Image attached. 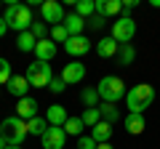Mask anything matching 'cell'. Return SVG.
<instances>
[{
  "label": "cell",
  "instance_id": "6da1fadb",
  "mask_svg": "<svg viewBox=\"0 0 160 149\" xmlns=\"http://www.w3.org/2000/svg\"><path fill=\"white\" fill-rule=\"evenodd\" d=\"M152 101H155V88L149 83H139L126 93V104L131 115H144V109L152 107Z\"/></svg>",
  "mask_w": 160,
  "mask_h": 149
},
{
  "label": "cell",
  "instance_id": "7a4b0ae2",
  "mask_svg": "<svg viewBox=\"0 0 160 149\" xmlns=\"http://www.w3.org/2000/svg\"><path fill=\"white\" fill-rule=\"evenodd\" d=\"M6 24L8 29H16L19 35L22 32H29V27H32V11H29V6H24V3H8L6 6Z\"/></svg>",
  "mask_w": 160,
  "mask_h": 149
},
{
  "label": "cell",
  "instance_id": "3957f363",
  "mask_svg": "<svg viewBox=\"0 0 160 149\" xmlns=\"http://www.w3.org/2000/svg\"><path fill=\"white\" fill-rule=\"evenodd\" d=\"M99 91V99H102L104 104H115L120 101V99H126V83H123V77H118V74H107V77H102L96 85Z\"/></svg>",
  "mask_w": 160,
  "mask_h": 149
},
{
  "label": "cell",
  "instance_id": "277c9868",
  "mask_svg": "<svg viewBox=\"0 0 160 149\" xmlns=\"http://www.w3.org/2000/svg\"><path fill=\"white\" fill-rule=\"evenodd\" d=\"M27 123L22 117H6V120L0 123V136L8 141V147H22V141L27 138Z\"/></svg>",
  "mask_w": 160,
  "mask_h": 149
},
{
  "label": "cell",
  "instance_id": "5b68a950",
  "mask_svg": "<svg viewBox=\"0 0 160 149\" xmlns=\"http://www.w3.org/2000/svg\"><path fill=\"white\" fill-rule=\"evenodd\" d=\"M27 80L32 88H48L53 80V72H51V64L48 61H35L27 67Z\"/></svg>",
  "mask_w": 160,
  "mask_h": 149
},
{
  "label": "cell",
  "instance_id": "8992f818",
  "mask_svg": "<svg viewBox=\"0 0 160 149\" xmlns=\"http://www.w3.org/2000/svg\"><path fill=\"white\" fill-rule=\"evenodd\" d=\"M133 35H136V22H133L128 13L112 22V40H115V43L126 46V43H131V40H133Z\"/></svg>",
  "mask_w": 160,
  "mask_h": 149
},
{
  "label": "cell",
  "instance_id": "52a82bcc",
  "mask_svg": "<svg viewBox=\"0 0 160 149\" xmlns=\"http://www.w3.org/2000/svg\"><path fill=\"white\" fill-rule=\"evenodd\" d=\"M40 16H43V22L48 24V27H59V24L64 22V8L62 3H56V0H48V3H43L40 6Z\"/></svg>",
  "mask_w": 160,
  "mask_h": 149
},
{
  "label": "cell",
  "instance_id": "ba28073f",
  "mask_svg": "<svg viewBox=\"0 0 160 149\" xmlns=\"http://www.w3.org/2000/svg\"><path fill=\"white\" fill-rule=\"evenodd\" d=\"M64 141H67V133H64V128H48L46 136L40 138V144H43V149H64Z\"/></svg>",
  "mask_w": 160,
  "mask_h": 149
},
{
  "label": "cell",
  "instance_id": "9c48e42d",
  "mask_svg": "<svg viewBox=\"0 0 160 149\" xmlns=\"http://www.w3.org/2000/svg\"><path fill=\"white\" fill-rule=\"evenodd\" d=\"M86 77V64H80V61H69L64 64L62 69V80L67 83V85H75V83H80Z\"/></svg>",
  "mask_w": 160,
  "mask_h": 149
},
{
  "label": "cell",
  "instance_id": "30bf717a",
  "mask_svg": "<svg viewBox=\"0 0 160 149\" xmlns=\"http://www.w3.org/2000/svg\"><path fill=\"white\" fill-rule=\"evenodd\" d=\"M64 51H67L69 56H86V53L91 51V40H88L86 35H78V37H69V40L64 43Z\"/></svg>",
  "mask_w": 160,
  "mask_h": 149
},
{
  "label": "cell",
  "instance_id": "8fae6325",
  "mask_svg": "<svg viewBox=\"0 0 160 149\" xmlns=\"http://www.w3.org/2000/svg\"><path fill=\"white\" fill-rule=\"evenodd\" d=\"M29 80H27V74H13L11 80H8V85H6V91L11 93V96H16V99H27V91H29Z\"/></svg>",
  "mask_w": 160,
  "mask_h": 149
},
{
  "label": "cell",
  "instance_id": "7c38bea8",
  "mask_svg": "<svg viewBox=\"0 0 160 149\" xmlns=\"http://www.w3.org/2000/svg\"><path fill=\"white\" fill-rule=\"evenodd\" d=\"M16 117H22L24 123L32 120V117H38V101H35L32 96L19 99V101H16Z\"/></svg>",
  "mask_w": 160,
  "mask_h": 149
},
{
  "label": "cell",
  "instance_id": "4fadbf2b",
  "mask_svg": "<svg viewBox=\"0 0 160 149\" xmlns=\"http://www.w3.org/2000/svg\"><path fill=\"white\" fill-rule=\"evenodd\" d=\"M56 43L51 40V37H46V40H38V46H35V56H38V61H51L53 56H56Z\"/></svg>",
  "mask_w": 160,
  "mask_h": 149
},
{
  "label": "cell",
  "instance_id": "5bb4252c",
  "mask_svg": "<svg viewBox=\"0 0 160 149\" xmlns=\"http://www.w3.org/2000/svg\"><path fill=\"white\" fill-rule=\"evenodd\" d=\"M46 120H48V125H53V128H64V123L69 120V115H67V109H64L62 104H51Z\"/></svg>",
  "mask_w": 160,
  "mask_h": 149
},
{
  "label": "cell",
  "instance_id": "9a60e30c",
  "mask_svg": "<svg viewBox=\"0 0 160 149\" xmlns=\"http://www.w3.org/2000/svg\"><path fill=\"white\" fill-rule=\"evenodd\" d=\"M118 51H120V43H115L112 37H102L96 43V53L102 59H118Z\"/></svg>",
  "mask_w": 160,
  "mask_h": 149
},
{
  "label": "cell",
  "instance_id": "2e32d148",
  "mask_svg": "<svg viewBox=\"0 0 160 149\" xmlns=\"http://www.w3.org/2000/svg\"><path fill=\"white\" fill-rule=\"evenodd\" d=\"M64 29L69 32V37H78V35H83V29H86V19L78 16V13H69V16H64Z\"/></svg>",
  "mask_w": 160,
  "mask_h": 149
},
{
  "label": "cell",
  "instance_id": "e0dca14e",
  "mask_svg": "<svg viewBox=\"0 0 160 149\" xmlns=\"http://www.w3.org/2000/svg\"><path fill=\"white\" fill-rule=\"evenodd\" d=\"M123 11V3L120 0H96V13L99 16H118V13Z\"/></svg>",
  "mask_w": 160,
  "mask_h": 149
},
{
  "label": "cell",
  "instance_id": "ac0fdd59",
  "mask_svg": "<svg viewBox=\"0 0 160 149\" xmlns=\"http://www.w3.org/2000/svg\"><path fill=\"white\" fill-rule=\"evenodd\" d=\"M91 138H93L96 144H109V138H112V125L102 120L99 125L91 128Z\"/></svg>",
  "mask_w": 160,
  "mask_h": 149
},
{
  "label": "cell",
  "instance_id": "d6986e66",
  "mask_svg": "<svg viewBox=\"0 0 160 149\" xmlns=\"http://www.w3.org/2000/svg\"><path fill=\"white\" fill-rule=\"evenodd\" d=\"M123 123H126V131L131 133V136H139V133H144V128H147L144 115H131V112H128V117Z\"/></svg>",
  "mask_w": 160,
  "mask_h": 149
},
{
  "label": "cell",
  "instance_id": "ffe728a7",
  "mask_svg": "<svg viewBox=\"0 0 160 149\" xmlns=\"http://www.w3.org/2000/svg\"><path fill=\"white\" fill-rule=\"evenodd\" d=\"M48 120L46 117H32V120H27V131H29V136H46V131H48Z\"/></svg>",
  "mask_w": 160,
  "mask_h": 149
},
{
  "label": "cell",
  "instance_id": "44dd1931",
  "mask_svg": "<svg viewBox=\"0 0 160 149\" xmlns=\"http://www.w3.org/2000/svg\"><path fill=\"white\" fill-rule=\"evenodd\" d=\"M35 46H38V37H35L32 32H22L16 37V48L22 53H29V51H35Z\"/></svg>",
  "mask_w": 160,
  "mask_h": 149
},
{
  "label": "cell",
  "instance_id": "7402d4cb",
  "mask_svg": "<svg viewBox=\"0 0 160 149\" xmlns=\"http://www.w3.org/2000/svg\"><path fill=\"white\" fill-rule=\"evenodd\" d=\"M75 13L83 16V19H91L96 13V0H78L75 3Z\"/></svg>",
  "mask_w": 160,
  "mask_h": 149
},
{
  "label": "cell",
  "instance_id": "603a6c76",
  "mask_svg": "<svg viewBox=\"0 0 160 149\" xmlns=\"http://www.w3.org/2000/svg\"><path fill=\"white\" fill-rule=\"evenodd\" d=\"M99 112H102V120L109 123V125H115V123L120 120V112L115 104H99Z\"/></svg>",
  "mask_w": 160,
  "mask_h": 149
},
{
  "label": "cell",
  "instance_id": "cb8c5ba5",
  "mask_svg": "<svg viewBox=\"0 0 160 149\" xmlns=\"http://www.w3.org/2000/svg\"><path fill=\"white\" fill-rule=\"evenodd\" d=\"M133 59H136V48H133L131 43H126V46H120V51H118V64L128 67V64H133Z\"/></svg>",
  "mask_w": 160,
  "mask_h": 149
},
{
  "label": "cell",
  "instance_id": "d4e9b609",
  "mask_svg": "<svg viewBox=\"0 0 160 149\" xmlns=\"http://www.w3.org/2000/svg\"><path fill=\"white\" fill-rule=\"evenodd\" d=\"M83 128H86V123L80 120V117H69L67 123H64V133H67V136H83Z\"/></svg>",
  "mask_w": 160,
  "mask_h": 149
},
{
  "label": "cell",
  "instance_id": "484cf974",
  "mask_svg": "<svg viewBox=\"0 0 160 149\" xmlns=\"http://www.w3.org/2000/svg\"><path fill=\"white\" fill-rule=\"evenodd\" d=\"M80 101L86 104V109H96V104H99V91H96V88H83V91H80Z\"/></svg>",
  "mask_w": 160,
  "mask_h": 149
},
{
  "label": "cell",
  "instance_id": "4316f807",
  "mask_svg": "<svg viewBox=\"0 0 160 149\" xmlns=\"http://www.w3.org/2000/svg\"><path fill=\"white\" fill-rule=\"evenodd\" d=\"M80 120L86 123V128L99 125V123H102V112H99V107H96V109H86V112L80 115Z\"/></svg>",
  "mask_w": 160,
  "mask_h": 149
},
{
  "label": "cell",
  "instance_id": "83f0119b",
  "mask_svg": "<svg viewBox=\"0 0 160 149\" xmlns=\"http://www.w3.org/2000/svg\"><path fill=\"white\" fill-rule=\"evenodd\" d=\"M11 77H13V72H11V61L0 56V85H8V80H11Z\"/></svg>",
  "mask_w": 160,
  "mask_h": 149
},
{
  "label": "cell",
  "instance_id": "f1b7e54d",
  "mask_svg": "<svg viewBox=\"0 0 160 149\" xmlns=\"http://www.w3.org/2000/svg\"><path fill=\"white\" fill-rule=\"evenodd\" d=\"M51 40H53V43H67V40H69V32L64 29V24L51 27Z\"/></svg>",
  "mask_w": 160,
  "mask_h": 149
},
{
  "label": "cell",
  "instance_id": "f546056e",
  "mask_svg": "<svg viewBox=\"0 0 160 149\" xmlns=\"http://www.w3.org/2000/svg\"><path fill=\"white\" fill-rule=\"evenodd\" d=\"M29 32H32L38 40H46V35H48V24H46V22H35L32 27H29Z\"/></svg>",
  "mask_w": 160,
  "mask_h": 149
},
{
  "label": "cell",
  "instance_id": "4dcf8cb0",
  "mask_svg": "<svg viewBox=\"0 0 160 149\" xmlns=\"http://www.w3.org/2000/svg\"><path fill=\"white\" fill-rule=\"evenodd\" d=\"M96 147H99V144L93 141L91 136H80L78 138V149H96Z\"/></svg>",
  "mask_w": 160,
  "mask_h": 149
},
{
  "label": "cell",
  "instance_id": "1f68e13d",
  "mask_svg": "<svg viewBox=\"0 0 160 149\" xmlns=\"http://www.w3.org/2000/svg\"><path fill=\"white\" fill-rule=\"evenodd\" d=\"M64 88H67V83H64L62 77H53L51 85H48V91H51V93H64Z\"/></svg>",
  "mask_w": 160,
  "mask_h": 149
},
{
  "label": "cell",
  "instance_id": "d6a6232c",
  "mask_svg": "<svg viewBox=\"0 0 160 149\" xmlns=\"http://www.w3.org/2000/svg\"><path fill=\"white\" fill-rule=\"evenodd\" d=\"M88 24H91V29H102L104 24H107V19H104V16H99V13H93V16L88 19Z\"/></svg>",
  "mask_w": 160,
  "mask_h": 149
},
{
  "label": "cell",
  "instance_id": "836d02e7",
  "mask_svg": "<svg viewBox=\"0 0 160 149\" xmlns=\"http://www.w3.org/2000/svg\"><path fill=\"white\" fill-rule=\"evenodd\" d=\"M139 6V0H126L123 3V11H131V8H136Z\"/></svg>",
  "mask_w": 160,
  "mask_h": 149
},
{
  "label": "cell",
  "instance_id": "e575fe53",
  "mask_svg": "<svg viewBox=\"0 0 160 149\" xmlns=\"http://www.w3.org/2000/svg\"><path fill=\"white\" fill-rule=\"evenodd\" d=\"M6 32H8V24H6V19L0 16V37H6Z\"/></svg>",
  "mask_w": 160,
  "mask_h": 149
},
{
  "label": "cell",
  "instance_id": "d590c367",
  "mask_svg": "<svg viewBox=\"0 0 160 149\" xmlns=\"http://www.w3.org/2000/svg\"><path fill=\"white\" fill-rule=\"evenodd\" d=\"M6 147H8V141H6L3 136H0V149H6Z\"/></svg>",
  "mask_w": 160,
  "mask_h": 149
},
{
  "label": "cell",
  "instance_id": "8d00e7d4",
  "mask_svg": "<svg viewBox=\"0 0 160 149\" xmlns=\"http://www.w3.org/2000/svg\"><path fill=\"white\" fill-rule=\"evenodd\" d=\"M96 149H112V144H99Z\"/></svg>",
  "mask_w": 160,
  "mask_h": 149
},
{
  "label": "cell",
  "instance_id": "74e56055",
  "mask_svg": "<svg viewBox=\"0 0 160 149\" xmlns=\"http://www.w3.org/2000/svg\"><path fill=\"white\" fill-rule=\"evenodd\" d=\"M152 3V8H160V0H149Z\"/></svg>",
  "mask_w": 160,
  "mask_h": 149
},
{
  "label": "cell",
  "instance_id": "f35d334b",
  "mask_svg": "<svg viewBox=\"0 0 160 149\" xmlns=\"http://www.w3.org/2000/svg\"><path fill=\"white\" fill-rule=\"evenodd\" d=\"M6 149H22V147H6Z\"/></svg>",
  "mask_w": 160,
  "mask_h": 149
},
{
  "label": "cell",
  "instance_id": "ab89813d",
  "mask_svg": "<svg viewBox=\"0 0 160 149\" xmlns=\"http://www.w3.org/2000/svg\"><path fill=\"white\" fill-rule=\"evenodd\" d=\"M0 6H3V3H0Z\"/></svg>",
  "mask_w": 160,
  "mask_h": 149
}]
</instances>
